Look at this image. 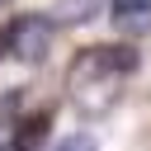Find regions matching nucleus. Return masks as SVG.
I'll use <instances>...</instances> for the list:
<instances>
[{"mask_svg":"<svg viewBox=\"0 0 151 151\" xmlns=\"http://www.w3.org/2000/svg\"><path fill=\"white\" fill-rule=\"evenodd\" d=\"M142 71V52L127 42H99V47H80L71 71H66V94L85 118H99L118 104V85Z\"/></svg>","mask_w":151,"mask_h":151,"instance_id":"obj_1","label":"nucleus"},{"mask_svg":"<svg viewBox=\"0 0 151 151\" xmlns=\"http://www.w3.org/2000/svg\"><path fill=\"white\" fill-rule=\"evenodd\" d=\"M57 38V19L52 14H14V24L5 28V52L24 66H42Z\"/></svg>","mask_w":151,"mask_h":151,"instance_id":"obj_2","label":"nucleus"},{"mask_svg":"<svg viewBox=\"0 0 151 151\" xmlns=\"http://www.w3.org/2000/svg\"><path fill=\"white\" fill-rule=\"evenodd\" d=\"M113 9V24L123 33H146L151 28V0H109Z\"/></svg>","mask_w":151,"mask_h":151,"instance_id":"obj_3","label":"nucleus"},{"mask_svg":"<svg viewBox=\"0 0 151 151\" xmlns=\"http://www.w3.org/2000/svg\"><path fill=\"white\" fill-rule=\"evenodd\" d=\"M99 9H104V0H57L52 19L57 24H90Z\"/></svg>","mask_w":151,"mask_h":151,"instance_id":"obj_4","label":"nucleus"},{"mask_svg":"<svg viewBox=\"0 0 151 151\" xmlns=\"http://www.w3.org/2000/svg\"><path fill=\"white\" fill-rule=\"evenodd\" d=\"M42 132H47V113H33V118L19 123V137H14V142H19L24 151H33V146L42 142Z\"/></svg>","mask_w":151,"mask_h":151,"instance_id":"obj_5","label":"nucleus"},{"mask_svg":"<svg viewBox=\"0 0 151 151\" xmlns=\"http://www.w3.org/2000/svg\"><path fill=\"white\" fill-rule=\"evenodd\" d=\"M52 151H99V146H94V137H85V132H80V137H61Z\"/></svg>","mask_w":151,"mask_h":151,"instance_id":"obj_6","label":"nucleus"},{"mask_svg":"<svg viewBox=\"0 0 151 151\" xmlns=\"http://www.w3.org/2000/svg\"><path fill=\"white\" fill-rule=\"evenodd\" d=\"M0 151H24V146H19V142H5V146H0Z\"/></svg>","mask_w":151,"mask_h":151,"instance_id":"obj_7","label":"nucleus"},{"mask_svg":"<svg viewBox=\"0 0 151 151\" xmlns=\"http://www.w3.org/2000/svg\"><path fill=\"white\" fill-rule=\"evenodd\" d=\"M0 57H5V33H0Z\"/></svg>","mask_w":151,"mask_h":151,"instance_id":"obj_8","label":"nucleus"},{"mask_svg":"<svg viewBox=\"0 0 151 151\" xmlns=\"http://www.w3.org/2000/svg\"><path fill=\"white\" fill-rule=\"evenodd\" d=\"M0 5H9V0H0Z\"/></svg>","mask_w":151,"mask_h":151,"instance_id":"obj_9","label":"nucleus"}]
</instances>
